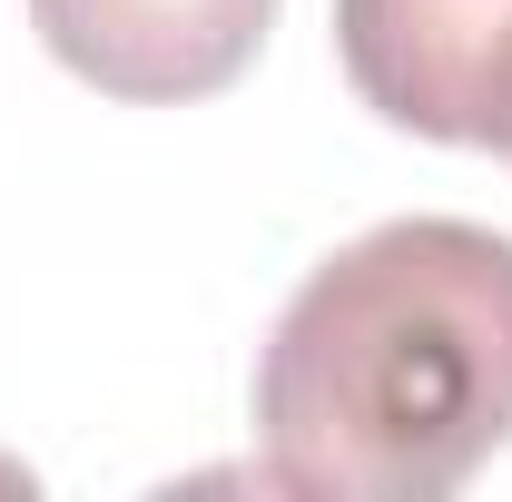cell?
<instances>
[{
  "instance_id": "obj_1",
  "label": "cell",
  "mask_w": 512,
  "mask_h": 502,
  "mask_svg": "<svg viewBox=\"0 0 512 502\" xmlns=\"http://www.w3.org/2000/svg\"><path fill=\"white\" fill-rule=\"evenodd\" d=\"M266 483L316 502H444L512 443V237L394 217L286 296L256 355Z\"/></svg>"
},
{
  "instance_id": "obj_2",
  "label": "cell",
  "mask_w": 512,
  "mask_h": 502,
  "mask_svg": "<svg viewBox=\"0 0 512 502\" xmlns=\"http://www.w3.org/2000/svg\"><path fill=\"white\" fill-rule=\"evenodd\" d=\"M512 50V0H335V60L375 119L483 148V99Z\"/></svg>"
},
{
  "instance_id": "obj_3",
  "label": "cell",
  "mask_w": 512,
  "mask_h": 502,
  "mask_svg": "<svg viewBox=\"0 0 512 502\" xmlns=\"http://www.w3.org/2000/svg\"><path fill=\"white\" fill-rule=\"evenodd\" d=\"M50 60L79 69L99 99L128 109H178L217 99L266 50L276 0H30Z\"/></svg>"
},
{
  "instance_id": "obj_4",
  "label": "cell",
  "mask_w": 512,
  "mask_h": 502,
  "mask_svg": "<svg viewBox=\"0 0 512 502\" xmlns=\"http://www.w3.org/2000/svg\"><path fill=\"white\" fill-rule=\"evenodd\" d=\"M483 148L512 158V50H503V69H493V99H483Z\"/></svg>"
}]
</instances>
